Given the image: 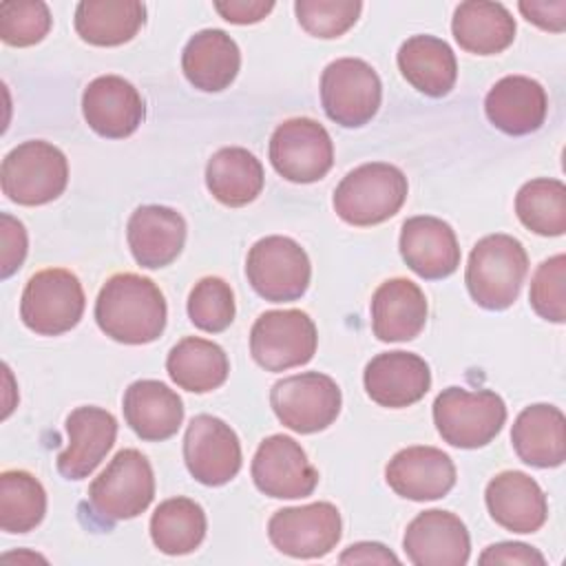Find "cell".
Returning <instances> with one entry per match:
<instances>
[{
    "label": "cell",
    "instance_id": "obj_33",
    "mask_svg": "<svg viewBox=\"0 0 566 566\" xmlns=\"http://www.w3.org/2000/svg\"><path fill=\"white\" fill-rule=\"evenodd\" d=\"M166 371L177 387L192 394H208L226 382L230 363L217 343L186 336L170 349Z\"/></svg>",
    "mask_w": 566,
    "mask_h": 566
},
{
    "label": "cell",
    "instance_id": "obj_17",
    "mask_svg": "<svg viewBox=\"0 0 566 566\" xmlns=\"http://www.w3.org/2000/svg\"><path fill=\"white\" fill-rule=\"evenodd\" d=\"M82 113L97 135L124 139L139 128L146 106L130 82L119 75H99L84 88Z\"/></svg>",
    "mask_w": 566,
    "mask_h": 566
},
{
    "label": "cell",
    "instance_id": "obj_12",
    "mask_svg": "<svg viewBox=\"0 0 566 566\" xmlns=\"http://www.w3.org/2000/svg\"><path fill=\"white\" fill-rule=\"evenodd\" d=\"M270 161L283 179L312 184L329 172L334 144L323 124L310 117H294L279 124L272 133Z\"/></svg>",
    "mask_w": 566,
    "mask_h": 566
},
{
    "label": "cell",
    "instance_id": "obj_39",
    "mask_svg": "<svg viewBox=\"0 0 566 566\" xmlns=\"http://www.w3.org/2000/svg\"><path fill=\"white\" fill-rule=\"evenodd\" d=\"M51 29V11L40 0H9L0 4V38L11 46H31Z\"/></svg>",
    "mask_w": 566,
    "mask_h": 566
},
{
    "label": "cell",
    "instance_id": "obj_3",
    "mask_svg": "<svg viewBox=\"0 0 566 566\" xmlns=\"http://www.w3.org/2000/svg\"><path fill=\"white\" fill-rule=\"evenodd\" d=\"M407 190V177L400 168L385 161L363 164L336 186L334 210L349 226H376L402 208Z\"/></svg>",
    "mask_w": 566,
    "mask_h": 566
},
{
    "label": "cell",
    "instance_id": "obj_44",
    "mask_svg": "<svg viewBox=\"0 0 566 566\" xmlns=\"http://www.w3.org/2000/svg\"><path fill=\"white\" fill-rule=\"evenodd\" d=\"M214 9L221 13L223 20L232 24H254L274 9V2L272 0H226V2H214Z\"/></svg>",
    "mask_w": 566,
    "mask_h": 566
},
{
    "label": "cell",
    "instance_id": "obj_35",
    "mask_svg": "<svg viewBox=\"0 0 566 566\" xmlns=\"http://www.w3.org/2000/svg\"><path fill=\"white\" fill-rule=\"evenodd\" d=\"M517 219L535 234L559 237L566 232V186L559 179H531L515 197Z\"/></svg>",
    "mask_w": 566,
    "mask_h": 566
},
{
    "label": "cell",
    "instance_id": "obj_41",
    "mask_svg": "<svg viewBox=\"0 0 566 566\" xmlns=\"http://www.w3.org/2000/svg\"><path fill=\"white\" fill-rule=\"evenodd\" d=\"M0 276L9 279L27 256V232L24 226L7 212L0 214Z\"/></svg>",
    "mask_w": 566,
    "mask_h": 566
},
{
    "label": "cell",
    "instance_id": "obj_32",
    "mask_svg": "<svg viewBox=\"0 0 566 566\" xmlns=\"http://www.w3.org/2000/svg\"><path fill=\"white\" fill-rule=\"evenodd\" d=\"M261 161L241 146L217 150L206 166V186L217 201L230 208H241L254 201L263 190Z\"/></svg>",
    "mask_w": 566,
    "mask_h": 566
},
{
    "label": "cell",
    "instance_id": "obj_37",
    "mask_svg": "<svg viewBox=\"0 0 566 566\" xmlns=\"http://www.w3.org/2000/svg\"><path fill=\"white\" fill-rule=\"evenodd\" d=\"M188 316L201 332H223L234 321V294L219 276H206L190 290Z\"/></svg>",
    "mask_w": 566,
    "mask_h": 566
},
{
    "label": "cell",
    "instance_id": "obj_36",
    "mask_svg": "<svg viewBox=\"0 0 566 566\" xmlns=\"http://www.w3.org/2000/svg\"><path fill=\"white\" fill-rule=\"evenodd\" d=\"M46 513V493L38 478L27 471L0 475V526L4 533H29Z\"/></svg>",
    "mask_w": 566,
    "mask_h": 566
},
{
    "label": "cell",
    "instance_id": "obj_1",
    "mask_svg": "<svg viewBox=\"0 0 566 566\" xmlns=\"http://www.w3.org/2000/svg\"><path fill=\"white\" fill-rule=\"evenodd\" d=\"M95 321L117 343H153L166 327V298L150 279L122 272L102 285L95 301Z\"/></svg>",
    "mask_w": 566,
    "mask_h": 566
},
{
    "label": "cell",
    "instance_id": "obj_4",
    "mask_svg": "<svg viewBox=\"0 0 566 566\" xmlns=\"http://www.w3.org/2000/svg\"><path fill=\"white\" fill-rule=\"evenodd\" d=\"M433 422L444 442L458 449L489 444L506 422V405L491 389L449 387L433 400Z\"/></svg>",
    "mask_w": 566,
    "mask_h": 566
},
{
    "label": "cell",
    "instance_id": "obj_11",
    "mask_svg": "<svg viewBox=\"0 0 566 566\" xmlns=\"http://www.w3.org/2000/svg\"><path fill=\"white\" fill-rule=\"evenodd\" d=\"M340 389L334 378L305 371L274 382L270 405L276 418L296 433H316L327 429L340 413Z\"/></svg>",
    "mask_w": 566,
    "mask_h": 566
},
{
    "label": "cell",
    "instance_id": "obj_40",
    "mask_svg": "<svg viewBox=\"0 0 566 566\" xmlns=\"http://www.w3.org/2000/svg\"><path fill=\"white\" fill-rule=\"evenodd\" d=\"M528 298L533 310L542 318L551 323L566 321V256L564 254H555L546 259L535 270Z\"/></svg>",
    "mask_w": 566,
    "mask_h": 566
},
{
    "label": "cell",
    "instance_id": "obj_13",
    "mask_svg": "<svg viewBox=\"0 0 566 566\" xmlns=\"http://www.w3.org/2000/svg\"><path fill=\"white\" fill-rule=\"evenodd\" d=\"M340 533V513L329 502L281 509L268 522L270 542L283 555L298 559L327 555L332 548H336Z\"/></svg>",
    "mask_w": 566,
    "mask_h": 566
},
{
    "label": "cell",
    "instance_id": "obj_16",
    "mask_svg": "<svg viewBox=\"0 0 566 566\" xmlns=\"http://www.w3.org/2000/svg\"><path fill=\"white\" fill-rule=\"evenodd\" d=\"M402 548L416 566H464L469 562L471 539L458 515L431 509L409 522Z\"/></svg>",
    "mask_w": 566,
    "mask_h": 566
},
{
    "label": "cell",
    "instance_id": "obj_9",
    "mask_svg": "<svg viewBox=\"0 0 566 566\" xmlns=\"http://www.w3.org/2000/svg\"><path fill=\"white\" fill-rule=\"evenodd\" d=\"M382 84L378 73L358 57H340L321 75V102L325 115L345 126L358 128L378 113Z\"/></svg>",
    "mask_w": 566,
    "mask_h": 566
},
{
    "label": "cell",
    "instance_id": "obj_26",
    "mask_svg": "<svg viewBox=\"0 0 566 566\" xmlns=\"http://www.w3.org/2000/svg\"><path fill=\"white\" fill-rule=\"evenodd\" d=\"M122 409L126 424L148 442L168 440L184 422L181 398L159 380H135L124 394Z\"/></svg>",
    "mask_w": 566,
    "mask_h": 566
},
{
    "label": "cell",
    "instance_id": "obj_38",
    "mask_svg": "<svg viewBox=\"0 0 566 566\" xmlns=\"http://www.w3.org/2000/svg\"><path fill=\"white\" fill-rule=\"evenodd\" d=\"M294 11L310 35L332 40L356 24L363 4L358 0H296Z\"/></svg>",
    "mask_w": 566,
    "mask_h": 566
},
{
    "label": "cell",
    "instance_id": "obj_7",
    "mask_svg": "<svg viewBox=\"0 0 566 566\" xmlns=\"http://www.w3.org/2000/svg\"><path fill=\"white\" fill-rule=\"evenodd\" d=\"M84 314L80 279L64 268L35 272L20 301L22 323L40 336H57L73 329Z\"/></svg>",
    "mask_w": 566,
    "mask_h": 566
},
{
    "label": "cell",
    "instance_id": "obj_18",
    "mask_svg": "<svg viewBox=\"0 0 566 566\" xmlns=\"http://www.w3.org/2000/svg\"><path fill=\"white\" fill-rule=\"evenodd\" d=\"M69 444L57 455V471L66 480L88 478L113 449L117 420L102 407H77L66 418Z\"/></svg>",
    "mask_w": 566,
    "mask_h": 566
},
{
    "label": "cell",
    "instance_id": "obj_5",
    "mask_svg": "<svg viewBox=\"0 0 566 566\" xmlns=\"http://www.w3.org/2000/svg\"><path fill=\"white\" fill-rule=\"evenodd\" d=\"M66 181V157L49 142H22L2 159V192L20 206H42L57 199L64 192Z\"/></svg>",
    "mask_w": 566,
    "mask_h": 566
},
{
    "label": "cell",
    "instance_id": "obj_2",
    "mask_svg": "<svg viewBox=\"0 0 566 566\" xmlns=\"http://www.w3.org/2000/svg\"><path fill=\"white\" fill-rule=\"evenodd\" d=\"M528 272L524 245L511 234H489L475 243L467 263V287L484 310H506L520 296Z\"/></svg>",
    "mask_w": 566,
    "mask_h": 566
},
{
    "label": "cell",
    "instance_id": "obj_6",
    "mask_svg": "<svg viewBox=\"0 0 566 566\" xmlns=\"http://www.w3.org/2000/svg\"><path fill=\"white\" fill-rule=\"evenodd\" d=\"M155 497V475L148 458L137 449H122L91 482L88 502L104 522L142 515Z\"/></svg>",
    "mask_w": 566,
    "mask_h": 566
},
{
    "label": "cell",
    "instance_id": "obj_10",
    "mask_svg": "<svg viewBox=\"0 0 566 566\" xmlns=\"http://www.w3.org/2000/svg\"><path fill=\"white\" fill-rule=\"evenodd\" d=\"M318 334L314 321L301 310H270L250 332V352L268 371H285L312 360Z\"/></svg>",
    "mask_w": 566,
    "mask_h": 566
},
{
    "label": "cell",
    "instance_id": "obj_15",
    "mask_svg": "<svg viewBox=\"0 0 566 566\" xmlns=\"http://www.w3.org/2000/svg\"><path fill=\"white\" fill-rule=\"evenodd\" d=\"M252 480L270 497L296 500L312 495L318 484V471L294 438L274 433L259 444L252 458Z\"/></svg>",
    "mask_w": 566,
    "mask_h": 566
},
{
    "label": "cell",
    "instance_id": "obj_22",
    "mask_svg": "<svg viewBox=\"0 0 566 566\" xmlns=\"http://www.w3.org/2000/svg\"><path fill=\"white\" fill-rule=\"evenodd\" d=\"M133 259L148 270L170 265L184 250L186 221L166 206H139L126 226Z\"/></svg>",
    "mask_w": 566,
    "mask_h": 566
},
{
    "label": "cell",
    "instance_id": "obj_29",
    "mask_svg": "<svg viewBox=\"0 0 566 566\" xmlns=\"http://www.w3.org/2000/svg\"><path fill=\"white\" fill-rule=\"evenodd\" d=\"M451 31L460 49L475 55H495L515 40V20L500 2L469 0L455 7Z\"/></svg>",
    "mask_w": 566,
    "mask_h": 566
},
{
    "label": "cell",
    "instance_id": "obj_43",
    "mask_svg": "<svg viewBox=\"0 0 566 566\" xmlns=\"http://www.w3.org/2000/svg\"><path fill=\"white\" fill-rule=\"evenodd\" d=\"M480 564H524V566L537 564V566H544L546 559L533 546H526L522 542H500V544L489 546L480 555Z\"/></svg>",
    "mask_w": 566,
    "mask_h": 566
},
{
    "label": "cell",
    "instance_id": "obj_14",
    "mask_svg": "<svg viewBox=\"0 0 566 566\" xmlns=\"http://www.w3.org/2000/svg\"><path fill=\"white\" fill-rule=\"evenodd\" d=\"M184 460L197 482L221 486L241 469V444L234 429L221 418L199 413L186 429Z\"/></svg>",
    "mask_w": 566,
    "mask_h": 566
},
{
    "label": "cell",
    "instance_id": "obj_30",
    "mask_svg": "<svg viewBox=\"0 0 566 566\" xmlns=\"http://www.w3.org/2000/svg\"><path fill=\"white\" fill-rule=\"evenodd\" d=\"M402 77L429 97L447 95L458 77V62L451 46L436 35H411L398 51Z\"/></svg>",
    "mask_w": 566,
    "mask_h": 566
},
{
    "label": "cell",
    "instance_id": "obj_45",
    "mask_svg": "<svg viewBox=\"0 0 566 566\" xmlns=\"http://www.w3.org/2000/svg\"><path fill=\"white\" fill-rule=\"evenodd\" d=\"M340 564H398L400 559L378 542H358L338 557Z\"/></svg>",
    "mask_w": 566,
    "mask_h": 566
},
{
    "label": "cell",
    "instance_id": "obj_31",
    "mask_svg": "<svg viewBox=\"0 0 566 566\" xmlns=\"http://www.w3.org/2000/svg\"><path fill=\"white\" fill-rule=\"evenodd\" d=\"M146 22L139 0H82L75 9V31L93 46H119L133 40Z\"/></svg>",
    "mask_w": 566,
    "mask_h": 566
},
{
    "label": "cell",
    "instance_id": "obj_27",
    "mask_svg": "<svg viewBox=\"0 0 566 566\" xmlns=\"http://www.w3.org/2000/svg\"><path fill=\"white\" fill-rule=\"evenodd\" d=\"M517 458L537 469L559 467L566 460V418L555 405H531L520 411L511 429Z\"/></svg>",
    "mask_w": 566,
    "mask_h": 566
},
{
    "label": "cell",
    "instance_id": "obj_28",
    "mask_svg": "<svg viewBox=\"0 0 566 566\" xmlns=\"http://www.w3.org/2000/svg\"><path fill=\"white\" fill-rule=\"evenodd\" d=\"M241 66L237 42L221 29H203L195 33L181 53L186 80L206 93L228 88Z\"/></svg>",
    "mask_w": 566,
    "mask_h": 566
},
{
    "label": "cell",
    "instance_id": "obj_25",
    "mask_svg": "<svg viewBox=\"0 0 566 566\" xmlns=\"http://www.w3.org/2000/svg\"><path fill=\"white\" fill-rule=\"evenodd\" d=\"M427 323V298L409 279H389L371 296V329L382 343L416 338Z\"/></svg>",
    "mask_w": 566,
    "mask_h": 566
},
{
    "label": "cell",
    "instance_id": "obj_24",
    "mask_svg": "<svg viewBox=\"0 0 566 566\" xmlns=\"http://www.w3.org/2000/svg\"><path fill=\"white\" fill-rule=\"evenodd\" d=\"M484 111L497 130L528 135L544 124L548 97L539 82L524 75H506L486 93Z\"/></svg>",
    "mask_w": 566,
    "mask_h": 566
},
{
    "label": "cell",
    "instance_id": "obj_23",
    "mask_svg": "<svg viewBox=\"0 0 566 566\" xmlns=\"http://www.w3.org/2000/svg\"><path fill=\"white\" fill-rule=\"evenodd\" d=\"M486 509L506 531L535 533L548 517L542 486L522 471H502L486 484Z\"/></svg>",
    "mask_w": 566,
    "mask_h": 566
},
{
    "label": "cell",
    "instance_id": "obj_42",
    "mask_svg": "<svg viewBox=\"0 0 566 566\" xmlns=\"http://www.w3.org/2000/svg\"><path fill=\"white\" fill-rule=\"evenodd\" d=\"M522 15L544 31H564L566 27V0H522Z\"/></svg>",
    "mask_w": 566,
    "mask_h": 566
},
{
    "label": "cell",
    "instance_id": "obj_21",
    "mask_svg": "<svg viewBox=\"0 0 566 566\" xmlns=\"http://www.w3.org/2000/svg\"><path fill=\"white\" fill-rule=\"evenodd\" d=\"M400 254L422 279H444L460 265V245L453 228L429 214L411 217L400 230Z\"/></svg>",
    "mask_w": 566,
    "mask_h": 566
},
{
    "label": "cell",
    "instance_id": "obj_8",
    "mask_svg": "<svg viewBox=\"0 0 566 566\" xmlns=\"http://www.w3.org/2000/svg\"><path fill=\"white\" fill-rule=\"evenodd\" d=\"M245 274L259 296L272 303H285L305 294L312 268L305 250L294 239L272 234L250 248Z\"/></svg>",
    "mask_w": 566,
    "mask_h": 566
},
{
    "label": "cell",
    "instance_id": "obj_20",
    "mask_svg": "<svg viewBox=\"0 0 566 566\" xmlns=\"http://www.w3.org/2000/svg\"><path fill=\"white\" fill-rule=\"evenodd\" d=\"M387 484L407 500L427 502L444 497L455 484L453 460L436 447L400 449L385 469Z\"/></svg>",
    "mask_w": 566,
    "mask_h": 566
},
{
    "label": "cell",
    "instance_id": "obj_34",
    "mask_svg": "<svg viewBox=\"0 0 566 566\" xmlns=\"http://www.w3.org/2000/svg\"><path fill=\"white\" fill-rule=\"evenodd\" d=\"M206 513L190 497L164 500L150 517L153 544L166 555H188L206 537Z\"/></svg>",
    "mask_w": 566,
    "mask_h": 566
},
{
    "label": "cell",
    "instance_id": "obj_19",
    "mask_svg": "<svg viewBox=\"0 0 566 566\" xmlns=\"http://www.w3.org/2000/svg\"><path fill=\"white\" fill-rule=\"evenodd\" d=\"M363 382L374 402L389 409H402L424 398L431 387V371L418 354L385 352L367 363Z\"/></svg>",
    "mask_w": 566,
    "mask_h": 566
}]
</instances>
